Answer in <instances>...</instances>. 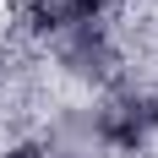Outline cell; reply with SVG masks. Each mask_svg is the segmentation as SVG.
<instances>
[{
  "label": "cell",
  "instance_id": "1",
  "mask_svg": "<svg viewBox=\"0 0 158 158\" xmlns=\"http://www.w3.org/2000/svg\"><path fill=\"white\" fill-rule=\"evenodd\" d=\"M158 131V87H136V93H120L114 104H104L98 114V136L114 147H142Z\"/></svg>",
  "mask_w": 158,
  "mask_h": 158
},
{
  "label": "cell",
  "instance_id": "2",
  "mask_svg": "<svg viewBox=\"0 0 158 158\" xmlns=\"http://www.w3.org/2000/svg\"><path fill=\"white\" fill-rule=\"evenodd\" d=\"M60 60L77 71V77H109V65H114V44H109V33L98 27V22H82V27L60 33Z\"/></svg>",
  "mask_w": 158,
  "mask_h": 158
},
{
  "label": "cell",
  "instance_id": "3",
  "mask_svg": "<svg viewBox=\"0 0 158 158\" xmlns=\"http://www.w3.org/2000/svg\"><path fill=\"white\" fill-rule=\"evenodd\" d=\"M27 16L60 38V33L82 27V22H98V0H27Z\"/></svg>",
  "mask_w": 158,
  "mask_h": 158
},
{
  "label": "cell",
  "instance_id": "4",
  "mask_svg": "<svg viewBox=\"0 0 158 158\" xmlns=\"http://www.w3.org/2000/svg\"><path fill=\"white\" fill-rule=\"evenodd\" d=\"M6 158H33V147H16V153H6Z\"/></svg>",
  "mask_w": 158,
  "mask_h": 158
}]
</instances>
